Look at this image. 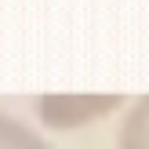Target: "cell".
<instances>
[{
  "label": "cell",
  "instance_id": "1",
  "mask_svg": "<svg viewBox=\"0 0 149 149\" xmlns=\"http://www.w3.org/2000/svg\"><path fill=\"white\" fill-rule=\"evenodd\" d=\"M124 106H127L124 95H102V91H47V95H36L33 98L36 120L47 131L91 127V124L113 116Z\"/></svg>",
  "mask_w": 149,
  "mask_h": 149
},
{
  "label": "cell",
  "instance_id": "2",
  "mask_svg": "<svg viewBox=\"0 0 149 149\" xmlns=\"http://www.w3.org/2000/svg\"><path fill=\"white\" fill-rule=\"evenodd\" d=\"M116 149H149V95L127 102L116 127Z\"/></svg>",
  "mask_w": 149,
  "mask_h": 149
},
{
  "label": "cell",
  "instance_id": "3",
  "mask_svg": "<svg viewBox=\"0 0 149 149\" xmlns=\"http://www.w3.org/2000/svg\"><path fill=\"white\" fill-rule=\"evenodd\" d=\"M0 149H55L33 124L0 109Z\"/></svg>",
  "mask_w": 149,
  "mask_h": 149
}]
</instances>
